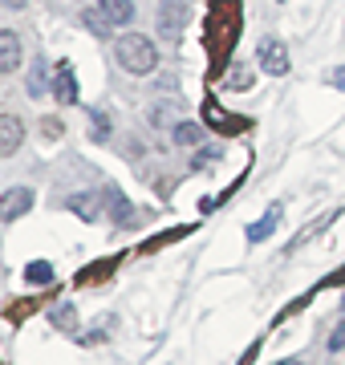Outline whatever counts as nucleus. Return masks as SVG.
Returning a JSON list of instances; mask_svg holds the SVG:
<instances>
[{
    "label": "nucleus",
    "mask_w": 345,
    "mask_h": 365,
    "mask_svg": "<svg viewBox=\"0 0 345 365\" xmlns=\"http://www.w3.org/2000/svg\"><path fill=\"white\" fill-rule=\"evenodd\" d=\"M325 349H329V353L345 349V321H341V325H337V329H333V333H329V345H325Z\"/></svg>",
    "instance_id": "aec40b11"
},
{
    "label": "nucleus",
    "mask_w": 345,
    "mask_h": 365,
    "mask_svg": "<svg viewBox=\"0 0 345 365\" xmlns=\"http://www.w3.org/2000/svg\"><path fill=\"white\" fill-rule=\"evenodd\" d=\"M252 66H244V61H236V66L227 69V78H224V86L227 90H236V93H244V90H252Z\"/></svg>",
    "instance_id": "ddd939ff"
},
{
    "label": "nucleus",
    "mask_w": 345,
    "mask_h": 365,
    "mask_svg": "<svg viewBox=\"0 0 345 365\" xmlns=\"http://www.w3.org/2000/svg\"><path fill=\"white\" fill-rule=\"evenodd\" d=\"M21 37H16L13 29H0V73H13L21 69Z\"/></svg>",
    "instance_id": "423d86ee"
},
{
    "label": "nucleus",
    "mask_w": 345,
    "mask_h": 365,
    "mask_svg": "<svg viewBox=\"0 0 345 365\" xmlns=\"http://www.w3.org/2000/svg\"><path fill=\"white\" fill-rule=\"evenodd\" d=\"M187 29V0H163L159 4V33L167 41H179Z\"/></svg>",
    "instance_id": "f03ea898"
},
{
    "label": "nucleus",
    "mask_w": 345,
    "mask_h": 365,
    "mask_svg": "<svg viewBox=\"0 0 345 365\" xmlns=\"http://www.w3.org/2000/svg\"><path fill=\"white\" fill-rule=\"evenodd\" d=\"M25 280H29V284H49V280H53V268H49L45 260L29 264V268H25Z\"/></svg>",
    "instance_id": "dca6fc26"
},
{
    "label": "nucleus",
    "mask_w": 345,
    "mask_h": 365,
    "mask_svg": "<svg viewBox=\"0 0 345 365\" xmlns=\"http://www.w3.org/2000/svg\"><path fill=\"white\" fill-rule=\"evenodd\" d=\"M106 134H110V118H106V110H93V138L102 143Z\"/></svg>",
    "instance_id": "6ab92c4d"
},
{
    "label": "nucleus",
    "mask_w": 345,
    "mask_h": 365,
    "mask_svg": "<svg viewBox=\"0 0 345 365\" xmlns=\"http://www.w3.org/2000/svg\"><path fill=\"white\" fill-rule=\"evenodd\" d=\"M175 118H179V106H150V122H155V126H171Z\"/></svg>",
    "instance_id": "a211bd4d"
},
{
    "label": "nucleus",
    "mask_w": 345,
    "mask_h": 365,
    "mask_svg": "<svg viewBox=\"0 0 345 365\" xmlns=\"http://www.w3.org/2000/svg\"><path fill=\"white\" fill-rule=\"evenodd\" d=\"M102 203H106V195H86V191H81V195H69V211H78V220H98V215H102Z\"/></svg>",
    "instance_id": "1a4fd4ad"
},
{
    "label": "nucleus",
    "mask_w": 345,
    "mask_h": 365,
    "mask_svg": "<svg viewBox=\"0 0 345 365\" xmlns=\"http://www.w3.org/2000/svg\"><path fill=\"white\" fill-rule=\"evenodd\" d=\"M260 69H264V73H272V78H284V73L292 69L289 49H284L280 41H272V37L260 41Z\"/></svg>",
    "instance_id": "7ed1b4c3"
},
{
    "label": "nucleus",
    "mask_w": 345,
    "mask_h": 365,
    "mask_svg": "<svg viewBox=\"0 0 345 365\" xmlns=\"http://www.w3.org/2000/svg\"><path fill=\"white\" fill-rule=\"evenodd\" d=\"M329 81L337 86V90H345V66H337V69H333V73H329Z\"/></svg>",
    "instance_id": "412c9836"
},
{
    "label": "nucleus",
    "mask_w": 345,
    "mask_h": 365,
    "mask_svg": "<svg viewBox=\"0 0 345 365\" xmlns=\"http://www.w3.org/2000/svg\"><path fill=\"white\" fill-rule=\"evenodd\" d=\"M25 143V122L16 114H0V158H9Z\"/></svg>",
    "instance_id": "20e7f679"
},
{
    "label": "nucleus",
    "mask_w": 345,
    "mask_h": 365,
    "mask_svg": "<svg viewBox=\"0 0 345 365\" xmlns=\"http://www.w3.org/2000/svg\"><path fill=\"white\" fill-rule=\"evenodd\" d=\"M49 61L45 57H33V66H29V98H45L49 93Z\"/></svg>",
    "instance_id": "0eeeda50"
},
{
    "label": "nucleus",
    "mask_w": 345,
    "mask_h": 365,
    "mask_svg": "<svg viewBox=\"0 0 345 365\" xmlns=\"http://www.w3.org/2000/svg\"><path fill=\"white\" fill-rule=\"evenodd\" d=\"M53 93H57V102H61V106H73V102H78V81H73V69H69V66L57 69Z\"/></svg>",
    "instance_id": "9b49d317"
},
{
    "label": "nucleus",
    "mask_w": 345,
    "mask_h": 365,
    "mask_svg": "<svg viewBox=\"0 0 345 365\" xmlns=\"http://www.w3.org/2000/svg\"><path fill=\"white\" fill-rule=\"evenodd\" d=\"M114 57H118V66L126 69V73H134V78L159 69V49H155V41L143 37V33H126V37L114 41Z\"/></svg>",
    "instance_id": "f257e3e1"
},
{
    "label": "nucleus",
    "mask_w": 345,
    "mask_h": 365,
    "mask_svg": "<svg viewBox=\"0 0 345 365\" xmlns=\"http://www.w3.org/2000/svg\"><path fill=\"white\" fill-rule=\"evenodd\" d=\"M102 195H106V207H110V215H114V223H134V207H130V199L122 195L118 187H106V191H102Z\"/></svg>",
    "instance_id": "6e6552de"
},
{
    "label": "nucleus",
    "mask_w": 345,
    "mask_h": 365,
    "mask_svg": "<svg viewBox=\"0 0 345 365\" xmlns=\"http://www.w3.org/2000/svg\"><path fill=\"white\" fill-rule=\"evenodd\" d=\"M81 21H86V29H93V37H110V21H106V13H102V9H86V13H81Z\"/></svg>",
    "instance_id": "2eb2a0df"
},
{
    "label": "nucleus",
    "mask_w": 345,
    "mask_h": 365,
    "mask_svg": "<svg viewBox=\"0 0 345 365\" xmlns=\"http://www.w3.org/2000/svg\"><path fill=\"white\" fill-rule=\"evenodd\" d=\"M171 138L179 146H195V143H203V126H195V122H175Z\"/></svg>",
    "instance_id": "4468645a"
},
{
    "label": "nucleus",
    "mask_w": 345,
    "mask_h": 365,
    "mask_svg": "<svg viewBox=\"0 0 345 365\" xmlns=\"http://www.w3.org/2000/svg\"><path fill=\"white\" fill-rule=\"evenodd\" d=\"M277 365H301V361H297V357H289V361H277Z\"/></svg>",
    "instance_id": "5701e85b"
},
{
    "label": "nucleus",
    "mask_w": 345,
    "mask_h": 365,
    "mask_svg": "<svg viewBox=\"0 0 345 365\" xmlns=\"http://www.w3.org/2000/svg\"><path fill=\"white\" fill-rule=\"evenodd\" d=\"M98 9L106 13V21L114 29H122V25H130V21H134V0H102Z\"/></svg>",
    "instance_id": "9d476101"
},
{
    "label": "nucleus",
    "mask_w": 345,
    "mask_h": 365,
    "mask_svg": "<svg viewBox=\"0 0 345 365\" xmlns=\"http://www.w3.org/2000/svg\"><path fill=\"white\" fill-rule=\"evenodd\" d=\"M277 223H280V207H268V211H264V220L248 227V240H252V244H264L268 235L277 232Z\"/></svg>",
    "instance_id": "f8f14e48"
},
{
    "label": "nucleus",
    "mask_w": 345,
    "mask_h": 365,
    "mask_svg": "<svg viewBox=\"0 0 345 365\" xmlns=\"http://www.w3.org/2000/svg\"><path fill=\"white\" fill-rule=\"evenodd\" d=\"M341 321H345V300H341Z\"/></svg>",
    "instance_id": "b1692460"
},
{
    "label": "nucleus",
    "mask_w": 345,
    "mask_h": 365,
    "mask_svg": "<svg viewBox=\"0 0 345 365\" xmlns=\"http://www.w3.org/2000/svg\"><path fill=\"white\" fill-rule=\"evenodd\" d=\"M0 4H4V9H25L29 0H0Z\"/></svg>",
    "instance_id": "4be33fe9"
},
{
    "label": "nucleus",
    "mask_w": 345,
    "mask_h": 365,
    "mask_svg": "<svg viewBox=\"0 0 345 365\" xmlns=\"http://www.w3.org/2000/svg\"><path fill=\"white\" fill-rule=\"evenodd\" d=\"M33 187H9L4 199H0V220H21L29 207H33Z\"/></svg>",
    "instance_id": "39448f33"
},
{
    "label": "nucleus",
    "mask_w": 345,
    "mask_h": 365,
    "mask_svg": "<svg viewBox=\"0 0 345 365\" xmlns=\"http://www.w3.org/2000/svg\"><path fill=\"white\" fill-rule=\"evenodd\" d=\"M53 325L66 329V333H73V329H78V313H73V304H61V309H53Z\"/></svg>",
    "instance_id": "f3484780"
}]
</instances>
